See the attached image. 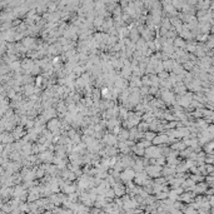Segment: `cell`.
Returning <instances> with one entry per match:
<instances>
[{"instance_id":"15","label":"cell","mask_w":214,"mask_h":214,"mask_svg":"<svg viewBox=\"0 0 214 214\" xmlns=\"http://www.w3.org/2000/svg\"><path fill=\"white\" fill-rule=\"evenodd\" d=\"M104 23H105V20H104V16H98V18H95V20H94V25H95L96 28L103 26Z\"/></svg>"},{"instance_id":"16","label":"cell","mask_w":214,"mask_h":214,"mask_svg":"<svg viewBox=\"0 0 214 214\" xmlns=\"http://www.w3.org/2000/svg\"><path fill=\"white\" fill-rule=\"evenodd\" d=\"M155 137H157V135H155L154 133H152V132H145V133H144V139L152 142V143H153V140L155 139Z\"/></svg>"},{"instance_id":"22","label":"cell","mask_w":214,"mask_h":214,"mask_svg":"<svg viewBox=\"0 0 214 214\" xmlns=\"http://www.w3.org/2000/svg\"><path fill=\"white\" fill-rule=\"evenodd\" d=\"M43 82H44V77H40V75H39V77H36V85L38 86H39Z\"/></svg>"},{"instance_id":"21","label":"cell","mask_w":214,"mask_h":214,"mask_svg":"<svg viewBox=\"0 0 214 214\" xmlns=\"http://www.w3.org/2000/svg\"><path fill=\"white\" fill-rule=\"evenodd\" d=\"M15 89H9V91H8V96H9L10 99H14L15 98Z\"/></svg>"},{"instance_id":"8","label":"cell","mask_w":214,"mask_h":214,"mask_svg":"<svg viewBox=\"0 0 214 214\" xmlns=\"http://www.w3.org/2000/svg\"><path fill=\"white\" fill-rule=\"evenodd\" d=\"M134 175H135V173H134V170H133V169H130V168H128L127 170H124L123 173H121L120 177L123 178L124 180H130V179L134 177Z\"/></svg>"},{"instance_id":"11","label":"cell","mask_w":214,"mask_h":214,"mask_svg":"<svg viewBox=\"0 0 214 214\" xmlns=\"http://www.w3.org/2000/svg\"><path fill=\"white\" fill-rule=\"evenodd\" d=\"M142 80H140V78L139 77H135V75H133V78H132V80H130V88H138V86H140L142 85Z\"/></svg>"},{"instance_id":"1","label":"cell","mask_w":214,"mask_h":214,"mask_svg":"<svg viewBox=\"0 0 214 214\" xmlns=\"http://www.w3.org/2000/svg\"><path fill=\"white\" fill-rule=\"evenodd\" d=\"M162 154V149L160 146L158 145H152L149 146L148 149H145V157L146 158H152V159H155V158H159Z\"/></svg>"},{"instance_id":"18","label":"cell","mask_w":214,"mask_h":214,"mask_svg":"<svg viewBox=\"0 0 214 214\" xmlns=\"http://www.w3.org/2000/svg\"><path fill=\"white\" fill-rule=\"evenodd\" d=\"M173 64H174V63L171 61V60H165V61H163V65H164V69H165V70L173 69Z\"/></svg>"},{"instance_id":"17","label":"cell","mask_w":214,"mask_h":214,"mask_svg":"<svg viewBox=\"0 0 214 214\" xmlns=\"http://www.w3.org/2000/svg\"><path fill=\"white\" fill-rule=\"evenodd\" d=\"M148 129H149V124L145 123V121H144V123H140L139 125H138V130H140L142 133H145Z\"/></svg>"},{"instance_id":"4","label":"cell","mask_w":214,"mask_h":214,"mask_svg":"<svg viewBox=\"0 0 214 214\" xmlns=\"http://www.w3.org/2000/svg\"><path fill=\"white\" fill-rule=\"evenodd\" d=\"M55 115H56V112H55V109H53V108H48V109H45L44 113H43V116L45 118V120L55 119Z\"/></svg>"},{"instance_id":"5","label":"cell","mask_w":214,"mask_h":214,"mask_svg":"<svg viewBox=\"0 0 214 214\" xmlns=\"http://www.w3.org/2000/svg\"><path fill=\"white\" fill-rule=\"evenodd\" d=\"M39 160H43V162H52V160H54V157H53L52 152L47 150V152H44V153H40V155H39Z\"/></svg>"},{"instance_id":"2","label":"cell","mask_w":214,"mask_h":214,"mask_svg":"<svg viewBox=\"0 0 214 214\" xmlns=\"http://www.w3.org/2000/svg\"><path fill=\"white\" fill-rule=\"evenodd\" d=\"M170 142V138L169 135H167V134H162V135H157L155 137V139L153 140V144L154 145H162V144H167V143Z\"/></svg>"},{"instance_id":"7","label":"cell","mask_w":214,"mask_h":214,"mask_svg":"<svg viewBox=\"0 0 214 214\" xmlns=\"http://www.w3.org/2000/svg\"><path fill=\"white\" fill-rule=\"evenodd\" d=\"M160 171H162V168L159 165H150V167H148V173L152 175V177H157V175L160 174Z\"/></svg>"},{"instance_id":"14","label":"cell","mask_w":214,"mask_h":214,"mask_svg":"<svg viewBox=\"0 0 214 214\" xmlns=\"http://www.w3.org/2000/svg\"><path fill=\"white\" fill-rule=\"evenodd\" d=\"M133 150H134V153H135L137 155H145V149L143 148V146H140L139 144H137L135 146H133Z\"/></svg>"},{"instance_id":"9","label":"cell","mask_w":214,"mask_h":214,"mask_svg":"<svg viewBox=\"0 0 214 214\" xmlns=\"http://www.w3.org/2000/svg\"><path fill=\"white\" fill-rule=\"evenodd\" d=\"M14 140V137L10 133H3L1 134V142L3 144H10V143Z\"/></svg>"},{"instance_id":"10","label":"cell","mask_w":214,"mask_h":214,"mask_svg":"<svg viewBox=\"0 0 214 214\" xmlns=\"http://www.w3.org/2000/svg\"><path fill=\"white\" fill-rule=\"evenodd\" d=\"M24 135H25V132L23 130L22 127H16L15 130L13 132V137H14V139H20V138L24 137Z\"/></svg>"},{"instance_id":"12","label":"cell","mask_w":214,"mask_h":214,"mask_svg":"<svg viewBox=\"0 0 214 214\" xmlns=\"http://www.w3.org/2000/svg\"><path fill=\"white\" fill-rule=\"evenodd\" d=\"M31 149H33V146H31V145H30V144H29V143H28V144H25V145L23 146L22 154L24 155V157H28V155H30V154H31V152H33Z\"/></svg>"},{"instance_id":"20","label":"cell","mask_w":214,"mask_h":214,"mask_svg":"<svg viewBox=\"0 0 214 214\" xmlns=\"http://www.w3.org/2000/svg\"><path fill=\"white\" fill-rule=\"evenodd\" d=\"M175 89H177V93H184V90H185V86L180 85V84H177V85H175Z\"/></svg>"},{"instance_id":"19","label":"cell","mask_w":214,"mask_h":214,"mask_svg":"<svg viewBox=\"0 0 214 214\" xmlns=\"http://www.w3.org/2000/svg\"><path fill=\"white\" fill-rule=\"evenodd\" d=\"M174 45L175 47H184V41H183V39H180V38H178V39H175L174 40Z\"/></svg>"},{"instance_id":"6","label":"cell","mask_w":214,"mask_h":214,"mask_svg":"<svg viewBox=\"0 0 214 214\" xmlns=\"http://www.w3.org/2000/svg\"><path fill=\"white\" fill-rule=\"evenodd\" d=\"M23 45L25 47V49H33L35 47V39L34 38H25L23 40Z\"/></svg>"},{"instance_id":"13","label":"cell","mask_w":214,"mask_h":214,"mask_svg":"<svg viewBox=\"0 0 214 214\" xmlns=\"http://www.w3.org/2000/svg\"><path fill=\"white\" fill-rule=\"evenodd\" d=\"M24 90H25V94H26L28 96H33V94L35 93V88L33 86V85H30V84H28V85H25L24 86Z\"/></svg>"},{"instance_id":"3","label":"cell","mask_w":214,"mask_h":214,"mask_svg":"<svg viewBox=\"0 0 214 214\" xmlns=\"http://www.w3.org/2000/svg\"><path fill=\"white\" fill-rule=\"evenodd\" d=\"M103 140L108 146H113V145L116 144V140L118 139H116V137L114 135V134H105L104 138H103Z\"/></svg>"}]
</instances>
